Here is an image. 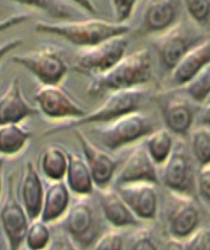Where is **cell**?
<instances>
[{
    "mask_svg": "<svg viewBox=\"0 0 210 250\" xmlns=\"http://www.w3.org/2000/svg\"><path fill=\"white\" fill-rule=\"evenodd\" d=\"M152 78V56L149 49L142 48L124 56L116 65L101 75L93 76L87 93L103 96L115 90L140 87Z\"/></svg>",
    "mask_w": 210,
    "mask_h": 250,
    "instance_id": "obj_1",
    "label": "cell"
},
{
    "mask_svg": "<svg viewBox=\"0 0 210 250\" xmlns=\"http://www.w3.org/2000/svg\"><path fill=\"white\" fill-rule=\"evenodd\" d=\"M130 30V26L124 23H114L101 19L65 21L59 23L39 21L35 25V31L38 33L62 37L80 47L93 46L112 37L127 35Z\"/></svg>",
    "mask_w": 210,
    "mask_h": 250,
    "instance_id": "obj_2",
    "label": "cell"
},
{
    "mask_svg": "<svg viewBox=\"0 0 210 250\" xmlns=\"http://www.w3.org/2000/svg\"><path fill=\"white\" fill-rule=\"evenodd\" d=\"M145 96L146 89L143 86L112 91L97 109L86 113L80 118L65 120L47 129L44 135L76 129L90 123H108L125 114L139 110Z\"/></svg>",
    "mask_w": 210,
    "mask_h": 250,
    "instance_id": "obj_3",
    "label": "cell"
},
{
    "mask_svg": "<svg viewBox=\"0 0 210 250\" xmlns=\"http://www.w3.org/2000/svg\"><path fill=\"white\" fill-rule=\"evenodd\" d=\"M155 129L152 118L136 110L93 127L90 131L103 148L109 152H117L126 146L145 139Z\"/></svg>",
    "mask_w": 210,
    "mask_h": 250,
    "instance_id": "obj_4",
    "label": "cell"
},
{
    "mask_svg": "<svg viewBox=\"0 0 210 250\" xmlns=\"http://www.w3.org/2000/svg\"><path fill=\"white\" fill-rule=\"evenodd\" d=\"M190 146L183 139L174 142L169 157L161 166L160 181L167 190L193 196L197 193V171Z\"/></svg>",
    "mask_w": 210,
    "mask_h": 250,
    "instance_id": "obj_5",
    "label": "cell"
},
{
    "mask_svg": "<svg viewBox=\"0 0 210 250\" xmlns=\"http://www.w3.org/2000/svg\"><path fill=\"white\" fill-rule=\"evenodd\" d=\"M129 45L126 35L112 37L103 42L84 47L76 55L73 69L90 76L101 75L110 70L125 56Z\"/></svg>",
    "mask_w": 210,
    "mask_h": 250,
    "instance_id": "obj_6",
    "label": "cell"
},
{
    "mask_svg": "<svg viewBox=\"0 0 210 250\" xmlns=\"http://www.w3.org/2000/svg\"><path fill=\"white\" fill-rule=\"evenodd\" d=\"M184 22H176L157 35L152 44L158 55L161 66L170 71L193 46L205 39Z\"/></svg>",
    "mask_w": 210,
    "mask_h": 250,
    "instance_id": "obj_7",
    "label": "cell"
},
{
    "mask_svg": "<svg viewBox=\"0 0 210 250\" xmlns=\"http://www.w3.org/2000/svg\"><path fill=\"white\" fill-rule=\"evenodd\" d=\"M88 197H79L72 201L67 213L61 220L63 230L83 247L94 244L102 234L100 215Z\"/></svg>",
    "mask_w": 210,
    "mask_h": 250,
    "instance_id": "obj_8",
    "label": "cell"
},
{
    "mask_svg": "<svg viewBox=\"0 0 210 250\" xmlns=\"http://www.w3.org/2000/svg\"><path fill=\"white\" fill-rule=\"evenodd\" d=\"M12 61L32 73L41 84H60L69 69L62 51L52 45L15 55Z\"/></svg>",
    "mask_w": 210,
    "mask_h": 250,
    "instance_id": "obj_9",
    "label": "cell"
},
{
    "mask_svg": "<svg viewBox=\"0 0 210 250\" xmlns=\"http://www.w3.org/2000/svg\"><path fill=\"white\" fill-rule=\"evenodd\" d=\"M170 192L166 208V227L169 237L186 240L200 228L201 212L193 196Z\"/></svg>",
    "mask_w": 210,
    "mask_h": 250,
    "instance_id": "obj_10",
    "label": "cell"
},
{
    "mask_svg": "<svg viewBox=\"0 0 210 250\" xmlns=\"http://www.w3.org/2000/svg\"><path fill=\"white\" fill-rule=\"evenodd\" d=\"M34 100L41 113L50 119L71 120L86 114L60 84H41L35 91Z\"/></svg>",
    "mask_w": 210,
    "mask_h": 250,
    "instance_id": "obj_11",
    "label": "cell"
},
{
    "mask_svg": "<svg viewBox=\"0 0 210 250\" xmlns=\"http://www.w3.org/2000/svg\"><path fill=\"white\" fill-rule=\"evenodd\" d=\"M30 222L22 202L17 199L13 186L9 185L7 195L0 209V224L8 250H22Z\"/></svg>",
    "mask_w": 210,
    "mask_h": 250,
    "instance_id": "obj_12",
    "label": "cell"
},
{
    "mask_svg": "<svg viewBox=\"0 0 210 250\" xmlns=\"http://www.w3.org/2000/svg\"><path fill=\"white\" fill-rule=\"evenodd\" d=\"M156 184L130 183L114 186L142 222L156 220L159 209V193Z\"/></svg>",
    "mask_w": 210,
    "mask_h": 250,
    "instance_id": "obj_13",
    "label": "cell"
},
{
    "mask_svg": "<svg viewBox=\"0 0 210 250\" xmlns=\"http://www.w3.org/2000/svg\"><path fill=\"white\" fill-rule=\"evenodd\" d=\"M80 143L83 157L85 158L91 171L97 189H104L110 186L118 168V162L103 148L94 144L82 131L75 132Z\"/></svg>",
    "mask_w": 210,
    "mask_h": 250,
    "instance_id": "obj_14",
    "label": "cell"
},
{
    "mask_svg": "<svg viewBox=\"0 0 210 250\" xmlns=\"http://www.w3.org/2000/svg\"><path fill=\"white\" fill-rule=\"evenodd\" d=\"M114 181V186L143 182L160 184L158 166L151 158L144 144L138 146L130 152Z\"/></svg>",
    "mask_w": 210,
    "mask_h": 250,
    "instance_id": "obj_15",
    "label": "cell"
},
{
    "mask_svg": "<svg viewBox=\"0 0 210 250\" xmlns=\"http://www.w3.org/2000/svg\"><path fill=\"white\" fill-rule=\"evenodd\" d=\"M193 102L184 96L171 93L165 98L159 99V106L166 128L172 134L178 137H186L191 131L195 118Z\"/></svg>",
    "mask_w": 210,
    "mask_h": 250,
    "instance_id": "obj_16",
    "label": "cell"
},
{
    "mask_svg": "<svg viewBox=\"0 0 210 250\" xmlns=\"http://www.w3.org/2000/svg\"><path fill=\"white\" fill-rule=\"evenodd\" d=\"M98 191L101 211L108 224L116 229L141 227L142 221L133 213L116 188L109 186Z\"/></svg>",
    "mask_w": 210,
    "mask_h": 250,
    "instance_id": "obj_17",
    "label": "cell"
},
{
    "mask_svg": "<svg viewBox=\"0 0 210 250\" xmlns=\"http://www.w3.org/2000/svg\"><path fill=\"white\" fill-rule=\"evenodd\" d=\"M180 6V0H148L143 13L141 31L157 33L169 28L177 22Z\"/></svg>",
    "mask_w": 210,
    "mask_h": 250,
    "instance_id": "obj_18",
    "label": "cell"
},
{
    "mask_svg": "<svg viewBox=\"0 0 210 250\" xmlns=\"http://www.w3.org/2000/svg\"><path fill=\"white\" fill-rule=\"evenodd\" d=\"M38 112L26 100L20 79L15 77L0 97V124L21 123Z\"/></svg>",
    "mask_w": 210,
    "mask_h": 250,
    "instance_id": "obj_19",
    "label": "cell"
},
{
    "mask_svg": "<svg viewBox=\"0 0 210 250\" xmlns=\"http://www.w3.org/2000/svg\"><path fill=\"white\" fill-rule=\"evenodd\" d=\"M45 194V187L32 161H27L24 166L21 183V199L30 221L40 217Z\"/></svg>",
    "mask_w": 210,
    "mask_h": 250,
    "instance_id": "obj_20",
    "label": "cell"
},
{
    "mask_svg": "<svg viewBox=\"0 0 210 250\" xmlns=\"http://www.w3.org/2000/svg\"><path fill=\"white\" fill-rule=\"evenodd\" d=\"M210 64V36L193 46L171 70L170 81L175 86H184L198 72Z\"/></svg>",
    "mask_w": 210,
    "mask_h": 250,
    "instance_id": "obj_21",
    "label": "cell"
},
{
    "mask_svg": "<svg viewBox=\"0 0 210 250\" xmlns=\"http://www.w3.org/2000/svg\"><path fill=\"white\" fill-rule=\"evenodd\" d=\"M71 193L64 180L49 182L45 188L43 205L40 214L41 220L47 224L60 222L67 213L72 203Z\"/></svg>",
    "mask_w": 210,
    "mask_h": 250,
    "instance_id": "obj_22",
    "label": "cell"
},
{
    "mask_svg": "<svg viewBox=\"0 0 210 250\" xmlns=\"http://www.w3.org/2000/svg\"><path fill=\"white\" fill-rule=\"evenodd\" d=\"M68 159L65 182L70 191L78 197L90 196L96 185L85 158L77 153L68 152Z\"/></svg>",
    "mask_w": 210,
    "mask_h": 250,
    "instance_id": "obj_23",
    "label": "cell"
},
{
    "mask_svg": "<svg viewBox=\"0 0 210 250\" xmlns=\"http://www.w3.org/2000/svg\"><path fill=\"white\" fill-rule=\"evenodd\" d=\"M31 135L30 130L21 123L0 124V156L18 155L24 150Z\"/></svg>",
    "mask_w": 210,
    "mask_h": 250,
    "instance_id": "obj_24",
    "label": "cell"
},
{
    "mask_svg": "<svg viewBox=\"0 0 210 250\" xmlns=\"http://www.w3.org/2000/svg\"><path fill=\"white\" fill-rule=\"evenodd\" d=\"M68 153L59 146H48L40 157V168L49 182L65 180L68 168Z\"/></svg>",
    "mask_w": 210,
    "mask_h": 250,
    "instance_id": "obj_25",
    "label": "cell"
},
{
    "mask_svg": "<svg viewBox=\"0 0 210 250\" xmlns=\"http://www.w3.org/2000/svg\"><path fill=\"white\" fill-rule=\"evenodd\" d=\"M172 133L167 128L155 129L145 138L144 145L157 166H162L173 149Z\"/></svg>",
    "mask_w": 210,
    "mask_h": 250,
    "instance_id": "obj_26",
    "label": "cell"
},
{
    "mask_svg": "<svg viewBox=\"0 0 210 250\" xmlns=\"http://www.w3.org/2000/svg\"><path fill=\"white\" fill-rule=\"evenodd\" d=\"M49 224L36 218L30 222L24 246L28 250H48L52 243Z\"/></svg>",
    "mask_w": 210,
    "mask_h": 250,
    "instance_id": "obj_27",
    "label": "cell"
},
{
    "mask_svg": "<svg viewBox=\"0 0 210 250\" xmlns=\"http://www.w3.org/2000/svg\"><path fill=\"white\" fill-rule=\"evenodd\" d=\"M184 91L189 99L195 104L205 103L210 99V64L205 66L200 72L190 80L184 86Z\"/></svg>",
    "mask_w": 210,
    "mask_h": 250,
    "instance_id": "obj_28",
    "label": "cell"
},
{
    "mask_svg": "<svg viewBox=\"0 0 210 250\" xmlns=\"http://www.w3.org/2000/svg\"><path fill=\"white\" fill-rule=\"evenodd\" d=\"M190 149L197 163H210V127L202 125L190 132Z\"/></svg>",
    "mask_w": 210,
    "mask_h": 250,
    "instance_id": "obj_29",
    "label": "cell"
},
{
    "mask_svg": "<svg viewBox=\"0 0 210 250\" xmlns=\"http://www.w3.org/2000/svg\"><path fill=\"white\" fill-rule=\"evenodd\" d=\"M14 2L43 10L51 17L65 19L71 18L76 13L72 12V6L62 0H12Z\"/></svg>",
    "mask_w": 210,
    "mask_h": 250,
    "instance_id": "obj_30",
    "label": "cell"
},
{
    "mask_svg": "<svg viewBox=\"0 0 210 250\" xmlns=\"http://www.w3.org/2000/svg\"><path fill=\"white\" fill-rule=\"evenodd\" d=\"M128 250H159L151 229L138 227L128 240Z\"/></svg>",
    "mask_w": 210,
    "mask_h": 250,
    "instance_id": "obj_31",
    "label": "cell"
},
{
    "mask_svg": "<svg viewBox=\"0 0 210 250\" xmlns=\"http://www.w3.org/2000/svg\"><path fill=\"white\" fill-rule=\"evenodd\" d=\"M121 229L104 232L93 244V250H124V235Z\"/></svg>",
    "mask_w": 210,
    "mask_h": 250,
    "instance_id": "obj_32",
    "label": "cell"
},
{
    "mask_svg": "<svg viewBox=\"0 0 210 250\" xmlns=\"http://www.w3.org/2000/svg\"><path fill=\"white\" fill-rule=\"evenodd\" d=\"M190 17L196 23L204 25L210 19V0H184Z\"/></svg>",
    "mask_w": 210,
    "mask_h": 250,
    "instance_id": "obj_33",
    "label": "cell"
},
{
    "mask_svg": "<svg viewBox=\"0 0 210 250\" xmlns=\"http://www.w3.org/2000/svg\"><path fill=\"white\" fill-rule=\"evenodd\" d=\"M184 243L187 250H210V229L200 227Z\"/></svg>",
    "mask_w": 210,
    "mask_h": 250,
    "instance_id": "obj_34",
    "label": "cell"
},
{
    "mask_svg": "<svg viewBox=\"0 0 210 250\" xmlns=\"http://www.w3.org/2000/svg\"><path fill=\"white\" fill-rule=\"evenodd\" d=\"M197 194L200 199L210 206V163L200 166L197 171Z\"/></svg>",
    "mask_w": 210,
    "mask_h": 250,
    "instance_id": "obj_35",
    "label": "cell"
},
{
    "mask_svg": "<svg viewBox=\"0 0 210 250\" xmlns=\"http://www.w3.org/2000/svg\"><path fill=\"white\" fill-rule=\"evenodd\" d=\"M138 0H112L115 20L117 23H125L132 13Z\"/></svg>",
    "mask_w": 210,
    "mask_h": 250,
    "instance_id": "obj_36",
    "label": "cell"
},
{
    "mask_svg": "<svg viewBox=\"0 0 210 250\" xmlns=\"http://www.w3.org/2000/svg\"><path fill=\"white\" fill-rule=\"evenodd\" d=\"M52 250H79L78 244L64 230L58 233L52 241Z\"/></svg>",
    "mask_w": 210,
    "mask_h": 250,
    "instance_id": "obj_37",
    "label": "cell"
},
{
    "mask_svg": "<svg viewBox=\"0 0 210 250\" xmlns=\"http://www.w3.org/2000/svg\"><path fill=\"white\" fill-rule=\"evenodd\" d=\"M30 18L31 16L29 14H15L0 20V32L23 24L29 21Z\"/></svg>",
    "mask_w": 210,
    "mask_h": 250,
    "instance_id": "obj_38",
    "label": "cell"
},
{
    "mask_svg": "<svg viewBox=\"0 0 210 250\" xmlns=\"http://www.w3.org/2000/svg\"><path fill=\"white\" fill-rule=\"evenodd\" d=\"M23 44V40L21 38H15L12 40H8L6 42L0 44V61H1L8 53L16 49L20 45Z\"/></svg>",
    "mask_w": 210,
    "mask_h": 250,
    "instance_id": "obj_39",
    "label": "cell"
},
{
    "mask_svg": "<svg viewBox=\"0 0 210 250\" xmlns=\"http://www.w3.org/2000/svg\"><path fill=\"white\" fill-rule=\"evenodd\" d=\"M163 250H187L184 241L169 237L163 245Z\"/></svg>",
    "mask_w": 210,
    "mask_h": 250,
    "instance_id": "obj_40",
    "label": "cell"
},
{
    "mask_svg": "<svg viewBox=\"0 0 210 250\" xmlns=\"http://www.w3.org/2000/svg\"><path fill=\"white\" fill-rule=\"evenodd\" d=\"M71 1L76 3L79 7L86 10L87 13L91 15H97L98 13V9L96 5H94V3L92 2V0H71Z\"/></svg>",
    "mask_w": 210,
    "mask_h": 250,
    "instance_id": "obj_41",
    "label": "cell"
},
{
    "mask_svg": "<svg viewBox=\"0 0 210 250\" xmlns=\"http://www.w3.org/2000/svg\"><path fill=\"white\" fill-rule=\"evenodd\" d=\"M202 120L205 125L210 127V102L207 104V105L203 109L202 113Z\"/></svg>",
    "mask_w": 210,
    "mask_h": 250,
    "instance_id": "obj_42",
    "label": "cell"
},
{
    "mask_svg": "<svg viewBox=\"0 0 210 250\" xmlns=\"http://www.w3.org/2000/svg\"><path fill=\"white\" fill-rule=\"evenodd\" d=\"M2 167H3V156H0V196L2 193Z\"/></svg>",
    "mask_w": 210,
    "mask_h": 250,
    "instance_id": "obj_43",
    "label": "cell"
},
{
    "mask_svg": "<svg viewBox=\"0 0 210 250\" xmlns=\"http://www.w3.org/2000/svg\"><path fill=\"white\" fill-rule=\"evenodd\" d=\"M0 250H3V246H2V242H1V237H0Z\"/></svg>",
    "mask_w": 210,
    "mask_h": 250,
    "instance_id": "obj_44",
    "label": "cell"
},
{
    "mask_svg": "<svg viewBox=\"0 0 210 250\" xmlns=\"http://www.w3.org/2000/svg\"><path fill=\"white\" fill-rule=\"evenodd\" d=\"M22 250H28V249H26V248L24 247V248H22ZM48 250H49V249H48Z\"/></svg>",
    "mask_w": 210,
    "mask_h": 250,
    "instance_id": "obj_45",
    "label": "cell"
}]
</instances>
